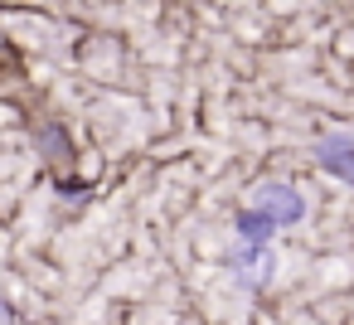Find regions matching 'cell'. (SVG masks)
<instances>
[{
    "label": "cell",
    "mask_w": 354,
    "mask_h": 325,
    "mask_svg": "<svg viewBox=\"0 0 354 325\" xmlns=\"http://www.w3.org/2000/svg\"><path fill=\"white\" fill-rule=\"evenodd\" d=\"M252 209H262L272 223H296V219L306 214V199H301L291 185H257Z\"/></svg>",
    "instance_id": "1"
},
{
    "label": "cell",
    "mask_w": 354,
    "mask_h": 325,
    "mask_svg": "<svg viewBox=\"0 0 354 325\" xmlns=\"http://www.w3.org/2000/svg\"><path fill=\"white\" fill-rule=\"evenodd\" d=\"M315 160H320V170H325V175H335V180H344V185H354V141H349L344 131L320 136V141H315Z\"/></svg>",
    "instance_id": "2"
},
{
    "label": "cell",
    "mask_w": 354,
    "mask_h": 325,
    "mask_svg": "<svg viewBox=\"0 0 354 325\" xmlns=\"http://www.w3.org/2000/svg\"><path fill=\"white\" fill-rule=\"evenodd\" d=\"M238 233H243V243H267V238L277 233V223H272L262 209H243V214H238Z\"/></svg>",
    "instance_id": "4"
},
{
    "label": "cell",
    "mask_w": 354,
    "mask_h": 325,
    "mask_svg": "<svg viewBox=\"0 0 354 325\" xmlns=\"http://www.w3.org/2000/svg\"><path fill=\"white\" fill-rule=\"evenodd\" d=\"M238 272H243V281H262L267 272H277V252L267 243H243L238 248Z\"/></svg>",
    "instance_id": "3"
}]
</instances>
